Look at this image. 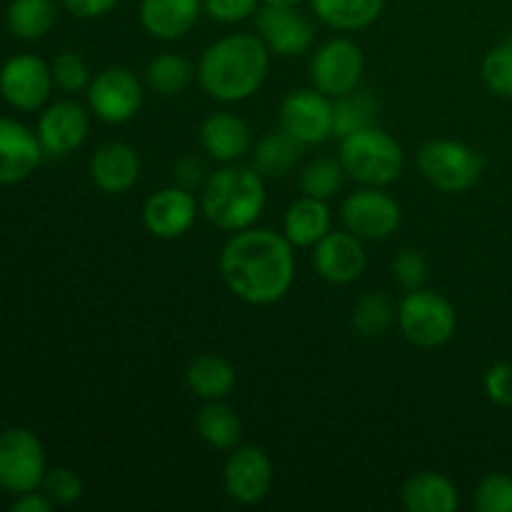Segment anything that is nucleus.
<instances>
[{
	"label": "nucleus",
	"instance_id": "1",
	"mask_svg": "<svg viewBox=\"0 0 512 512\" xmlns=\"http://www.w3.org/2000/svg\"><path fill=\"white\" fill-rule=\"evenodd\" d=\"M285 235L270 228H245L230 235L218 258L225 288L248 305H273L290 293L295 253Z\"/></svg>",
	"mask_w": 512,
	"mask_h": 512
},
{
	"label": "nucleus",
	"instance_id": "2",
	"mask_svg": "<svg viewBox=\"0 0 512 512\" xmlns=\"http://www.w3.org/2000/svg\"><path fill=\"white\" fill-rule=\"evenodd\" d=\"M270 73V50L255 33H230L210 43L198 63V83L225 105L250 100Z\"/></svg>",
	"mask_w": 512,
	"mask_h": 512
},
{
	"label": "nucleus",
	"instance_id": "3",
	"mask_svg": "<svg viewBox=\"0 0 512 512\" xmlns=\"http://www.w3.org/2000/svg\"><path fill=\"white\" fill-rule=\"evenodd\" d=\"M265 203V178L253 165H223L210 173L200 190V213L210 225L225 233L253 228L263 215Z\"/></svg>",
	"mask_w": 512,
	"mask_h": 512
},
{
	"label": "nucleus",
	"instance_id": "4",
	"mask_svg": "<svg viewBox=\"0 0 512 512\" xmlns=\"http://www.w3.org/2000/svg\"><path fill=\"white\" fill-rule=\"evenodd\" d=\"M338 160L355 183L368 188H388L403 175L405 150L388 130L368 125L340 140Z\"/></svg>",
	"mask_w": 512,
	"mask_h": 512
},
{
	"label": "nucleus",
	"instance_id": "5",
	"mask_svg": "<svg viewBox=\"0 0 512 512\" xmlns=\"http://www.w3.org/2000/svg\"><path fill=\"white\" fill-rule=\"evenodd\" d=\"M398 328L415 348H443L458 330V313L438 290H408L398 303Z\"/></svg>",
	"mask_w": 512,
	"mask_h": 512
},
{
	"label": "nucleus",
	"instance_id": "6",
	"mask_svg": "<svg viewBox=\"0 0 512 512\" xmlns=\"http://www.w3.org/2000/svg\"><path fill=\"white\" fill-rule=\"evenodd\" d=\"M418 170L435 190L455 195L465 193L478 183L485 170V158L468 143L435 138L420 148Z\"/></svg>",
	"mask_w": 512,
	"mask_h": 512
},
{
	"label": "nucleus",
	"instance_id": "7",
	"mask_svg": "<svg viewBox=\"0 0 512 512\" xmlns=\"http://www.w3.org/2000/svg\"><path fill=\"white\" fill-rule=\"evenodd\" d=\"M48 458L38 435L25 428H8L0 433V490L23 495L40 490Z\"/></svg>",
	"mask_w": 512,
	"mask_h": 512
},
{
	"label": "nucleus",
	"instance_id": "8",
	"mask_svg": "<svg viewBox=\"0 0 512 512\" xmlns=\"http://www.w3.org/2000/svg\"><path fill=\"white\" fill-rule=\"evenodd\" d=\"M365 73V53L355 40L338 35L320 45L310 58V83L328 98L353 93Z\"/></svg>",
	"mask_w": 512,
	"mask_h": 512
},
{
	"label": "nucleus",
	"instance_id": "9",
	"mask_svg": "<svg viewBox=\"0 0 512 512\" xmlns=\"http://www.w3.org/2000/svg\"><path fill=\"white\" fill-rule=\"evenodd\" d=\"M88 108L100 123L123 125L143 108V83L125 65H108L90 80Z\"/></svg>",
	"mask_w": 512,
	"mask_h": 512
},
{
	"label": "nucleus",
	"instance_id": "10",
	"mask_svg": "<svg viewBox=\"0 0 512 512\" xmlns=\"http://www.w3.org/2000/svg\"><path fill=\"white\" fill-rule=\"evenodd\" d=\"M343 228L363 240H388L403 223V208L385 188H368L350 193L340 205Z\"/></svg>",
	"mask_w": 512,
	"mask_h": 512
},
{
	"label": "nucleus",
	"instance_id": "11",
	"mask_svg": "<svg viewBox=\"0 0 512 512\" xmlns=\"http://www.w3.org/2000/svg\"><path fill=\"white\" fill-rule=\"evenodd\" d=\"M53 73L50 63L40 55L18 53L0 68V98L20 113L43 110L53 95Z\"/></svg>",
	"mask_w": 512,
	"mask_h": 512
},
{
	"label": "nucleus",
	"instance_id": "12",
	"mask_svg": "<svg viewBox=\"0 0 512 512\" xmlns=\"http://www.w3.org/2000/svg\"><path fill=\"white\" fill-rule=\"evenodd\" d=\"M255 35L265 43L270 55L295 58L313 48L315 25L298 5H260L255 13Z\"/></svg>",
	"mask_w": 512,
	"mask_h": 512
},
{
	"label": "nucleus",
	"instance_id": "13",
	"mask_svg": "<svg viewBox=\"0 0 512 512\" xmlns=\"http://www.w3.org/2000/svg\"><path fill=\"white\" fill-rule=\"evenodd\" d=\"M280 128L300 145H318L333 138V98L315 88L290 90L280 103Z\"/></svg>",
	"mask_w": 512,
	"mask_h": 512
},
{
	"label": "nucleus",
	"instance_id": "14",
	"mask_svg": "<svg viewBox=\"0 0 512 512\" xmlns=\"http://www.w3.org/2000/svg\"><path fill=\"white\" fill-rule=\"evenodd\" d=\"M225 493L238 505H260L273 488V463L258 445L230 450L223 468Z\"/></svg>",
	"mask_w": 512,
	"mask_h": 512
},
{
	"label": "nucleus",
	"instance_id": "15",
	"mask_svg": "<svg viewBox=\"0 0 512 512\" xmlns=\"http://www.w3.org/2000/svg\"><path fill=\"white\" fill-rule=\"evenodd\" d=\"M90 115H93L90 108H85L83 103L73 98H63L45 105L40 110L38 128H35L45 155L65 158V155L83 148L90 133Z\"/></svg>",
	"mask_w": 512,
	"mask_h": 512
},
{
	"label": "nucleus",
	"instance_id": "16",
	"mask_svg": "<svg viewBox=\"0 0 512 512\" xmlns=\"http://www.w3.org/2000/svg\"><path fill=\"white\" fill-rule=\"evenodd\" d=\"M365 240L350 230H330L313 245V270L330 285H350L365 273Z\"/></svg>",
	"mask_w": 512,
	"mask_h": 512
},
{
	"label": "nucleus",
	"instance_id": "17",
	"mask_svg": "<svg viewBox=\"0 0 512 512\" xmlns=\"http://www.w3.org/2000/svg\"><path fill=\"white\" fill-rule=\"evenodd\" d=\"M200 200L180 185H168L150 195L143 203V225L153 238L178 240L195 225Z\"/></svg>",
	"mask_w": 512,
	"mask_h": 512
},
{
	"label": "nucleus",
	"instance_id": "18",
	"mask_svg": "<svg viewBox=\"0 0 512 512\" xmlns=\"http://www.w3.org/2000/svg\"><path fill=\"white\" fill-rule=\"evenodd\" d=\"M43 145L38 133L15 118L0 115V185H18L28 180L43 163Z\"/></svg>",
	"mask_w": 512,
	"mask_h": 512
},
{
	"label": "nucleus",
	"instance_id": "19",
	"mask_svg": "<svg viewBox=\"0 0 512 512\" xmlns=\"http://www.w3.org/2000/svg\"><path fill=\"white\" fill-rule=\"evenodd\" d=\"M140 155L138 150L123 140H108L98 145L90 155L88 175L98 190L105 195H123L135 188L140 180Z\"/></svg>",
	"mask_w": 512,
	"mask_h": 512
},
{
	"label": "nucleus",
	"instance_id": "20",
	"mask_svg": "<svg viewBox=\"0 0 512 512\" xmlns=\"http://www.w3.org/2000/svg\"><path fill=\"white\" fill-rule=\"evenodd\" d=\"M200 148L210 160L220 165L240 163L245 155L253 153L250 125L240 115L228 113V110L210 113L200 125Z\"/></svg>",
	"mask_w": 512,
	"mask_h": 512
},
{
	"label": "nucleus",
	"instance_id": "21",
	"mask_svg": "<svg viewBox=\"0 0 512 512\" xmlns=\"http://www.w3.org/2000/svg\"><path fill=\"white\" fill-rule=\"evenodd\" d=\"M203 13V0H140L138 5L145 33L165 43L185 38Z\"/></svg>",
	"mask_w": 512,
	"mask_h": 512
},
{
	"label": "nucleus",
	"instance_id": "22",
	"mask_svg": "<svg viewBox=\"0 0 512 512\" xmlns=\"http://www.w3.org/2000/svg\"><path fill=\"white\" fill-rule=\"evenodd\" d=\"M330 230H333V213L328 208V200L300 195L283 215V235L293 248H313Z\"/></svg>",
	"mask_w": 512,
	"mask_h": 512
},
{
	"label": "nucleus",
	"instance_id": "23",
	"mask_svg": "<svg viewBox=\"0 0 512 512\" xmlns=\"http://www.w3.org/2000/svg\"><path fill=\"white\" fill-rule=\"evenodd\" d=\"M403 508L408 512H455L460 505L458 488L450 478L435 470H420L403 485Z\"/></svg>",
	"mask_w": 512,
	"mask_h": 512
},
{
	"label": "nucleus",
	"instance_id": "24",
	"mask_svg": "<svg viewBox=\"0 0 512 512\" xmlns=\"http://www.w3.org/2000/svg\"><path fill=\"white\" fill-rule=\"evenodd\" d=\"M185 383H188L190 393L203 403L225 400L238 385V370L223 355L203 353L190 360L188 370H185Z\"/></svg>",
	"mask_w": 512,
	"mask_h": 512
},
{
	"label": "nucleus",
	"instance_id": "25",
	"mask_svg": "<svg viewBox=\"0 0 512 512\" xmlns=\"http://www.w3.org/2000/svg\"><path fill=\"white\" fill-rule=\"evenodd\" d=\"M385 0H310L315 18L338 33L370 28L383 15Z\"/></svg>",
	"mask_w": 512,
	"mask_h": 512
},
{
	"label": "nucleus",
	"instance_id": "26",
	"mask_svg": "<svg viewBox=\"0 0 512 512\" xmlns=\"http://www.w3.org/2000/svg\"><path fill=\"white\" fill-rule=\"evenodd\" d=\"M195 430L200 440L213 450H233L243 440V423L238 413L223 400H208L195 415Z\"/></svg>",
	"mask_w": 512,
	"mask_h": 512
},
{
	"label": "nucleus",
	"instance_id": "27",
	"mask_svg": "<svg viewBox=\"0 0 512 512\" xmlns=\"http://www.w3.org/2000/svg\"><path fill=\"white\" fill-rule=\"evenodd\" d=\"M305 145H300L293 135L285 133L283 128L275 130V133L265 135L258 145L253 148V168L263 175L265 180L285 178L288 173H293L295 165L300 163V155H303Z\"/></svg>",
	"mask_w": 512,
	"mask_h": 512
},
{
	"label": "nucleus",
	"instance_id": "28",
	"mask_svg": "<svg viewBox=\"0 0 512 512\" xmlns=\"http://www.w3.org/2000/svg\"><path fill=\"white\" fill-rule=\"evenodd\" d=\"M58 20V0H10L5 25L18 40H40Z\"/></svg>",
	"mask_w": 512,
	"mask_h": 512
},
{
	"label": "nucleus",
	"instance_id": "29",
	"mask_svg": "<svg viewBox=\"0 0 512 512\" xmlns=\"http://www.w3.org/2000/svg\"><path fill=\"white\" fill-rule=\"evenodd\" d=\"M398 323V303L390 298L385 290H370L358 303L353 305L350 313V328L360 338H383L393 325Z\"/></svg>",
	"mask_w": 512,
	"mask_h": 512
},
{
	"label": "nucleus",
	"instance_id": "30",
	"mask_svg": "<svg viewBox=\"0 0 512 512\" xmlns=\"http://www.w3.org/2000/svg\"><path fill=\"white\" fill-rule=\"evenodd\" d=\"M198 75L195 65L180 53H160L145 68V83L160 98H175Z\"/></svg>",
	"mask_w": 512,
	"mask_h": 512
},
{
	"label": "nucleus",
	"instance_id": "31",
	"mask_svg": "<svg viewBox=\"0 0 512 512\" xmlns=\"http://www.w3.org/2000/svg\"><path fill=\"white\" fill-rule=\"evenodd\" d=\"M375 113H378V103L368 90L355 88L353 93L340 95L333 100V138L343 140L368 125H375Z\"/></svg>",
	"mask_w": 512,
	"mask_h": 512
},
{
	"label": "nucleus",
	"instance_id": "32",
	"mask_svg": "<svg viewBox=\"0 0 512 512\" xmlns=\"http://www.w3.org/2000/svg\"><path fill=\"white\" fill-rule=\"evenodd\" d=\"M345 178H348V173H345L343 163L338 158H318L310 165H305L298 185L303 195H310V198L318 200H330L340 193Z\"/></svg>",
	"mask_w": 512,
	"mask_h": 512
},
{
	"label": "nucleus",
	"instance_id": "33",
	"mask_svg": "<svg viewBox=\"0 0 512 512\" xmlns=\"http://www.w3.org/2000/svg\"><path fill=\"white\" fill-rule=\"evenodd\" d=\"M50 73H53L55 88L65 95L83 93V90H88L90 80H93L88 63L75 50H63V53L55 55L50 60Z\"/></svg>",
	"mask_w": 512,
	"mask_h": 512
},
{
	"label": "nucleus",
	"instance_id": "34",
	"mask_svg": "<svg viewBox=\"0 0 512 512\" xmlns=\"http://www.w3.org/2000/svg\"><path fill=\"white\" fill-rule=\"evenodd\" d=\"M480 75L495 98L512 100V43L490 48L480 65Z\"/></svg>",
	"mask_w": 512,
	"mask_h": 512
},
{
	"label": "nucleus",
	"instance_id": "35",
	"mask_svg": "<svg viewBox=\"0 0 512 512\" xmlns=\"http://www.w3.org/2000/svg\"><path fill=\"white\" fill-rule=\"evenodd\" d=\"M473 503L478 512H512V475H485L475 488Z\"/></svg>",
	"mask_w": 512,
	"mask_h": 512
},
{
	"label": "nucleus",
	"instance_id": "36",
	"mask_svg": "<svg viewBox=\"0 0 512 512\" xmlns=\"http://www.w3.org/2000/svg\"><path fill=\"white\" fill-rule=\"evenodd\" d=\"M40 490L53 500V505L65 508V505H75L83 498V480L70 468H48Z\"/></svg>",
	"mask_w": 512,
	"mask_h": 512
},
{
	"label": "nucleus",
	"instance_id": "37",
	"mask_svg": "<svg viewBox=\"0 0 512 512\" xmlns=\"http://www.w3.org/2000/svg\"><path fill=\"white\" fill-rule=\"evenodd\" d=\"M428 260L420 250L415 248H403L390 263V273H393L395 283L405 290H418L425 288V280H428Z\"/></svg>",
	"mask_w": 512,
	"mask_h": 512
},
{
	"label": "nucleus",
	"instance_id": "38",
	"mask_svg": "<svg viewBox=\"0 0 512 512\" xmlns=\"http://www.w3.org/2000/svg\"><path fill=\"white\" fill-rule=\"evenodd\" d=\"M260 8V0H203V10L210 20L223 25L243 23L253 18Z\"/></svg>",
	"mask_w": 512,
	"mask_h": 512
},
{
	"label": "nucleus",
	"instance_id": "39",
	"mask_svg": "<svg viewBox=\"0 0 512 512\" xmlns=\"http://www.w3.org/2000/svg\"><path fill=\"white\" fill-rule=\"evenodd\" d=\"M208 178H210V170H208V165H205V160L200 158V155L185 153V155H180L178 160H175L173 180H175V185H180V188L195 193V190H203L205 180H208Z\"/></svg>",
	"mask_w": 512,
	"mask_h": 512
},
{
	"label": "nucleus",
	"instance_id": "40",
	"mask_svg": "<svg viewBox=\"0 0 512 512\" xmlns=\"http://www.w3.org/2000/svg\"><path fill=\"white\" fill-rule=\"evenodd\" d=\"M485 395L500 408H512V363L503 360L485 373Z\"/></svg>",
	"mask_w": 512,
	"mask_h": 512
},
{
	"label": "nucleus",
	"instance_id": "41",
	"mask_svg": "<svg viewBox=\"0 0 512 512\" xmlns=\"http://www.w3.org/2000/svg\"><path fill=\"white\" fill-rule=\"evenodd\" d=\"M120 0H60L65 10L75 18L83 20H93V18H103V15L113 13L118 8Z\"/></svg>",
	"mask_w": 512,
	"mask_h": 512
},
{
	"label": "nucleus",
	"instance_id": "42",
	"mask_svg": "<svg viewBox=\"0 0 512 512\" xmlns=\"http://www.w3.org/2000/svg\"><path fill=\"white\" fill-rule=\"evenodd\" d=\"M53 508V500L43 490H30V493L15 495L13 503V512H50Z\"/></svg>",
	"mask_w": 512,
	"mask_h": 512
},
{
	"label": "nucleus",
	"instance_id": "43",
	"mask_svg": "<svg viewBox=\"0 0 512 512\" xmlns=\"http://www.w3.org/2000/svg\"><path fill=\"white\" fill-rule=\"evenodd\" d=\"M265 5H300L303 0H260Z\"/></svg>",
	"mask_w": 512,
	"mask_h": 512
}]
</instances>
